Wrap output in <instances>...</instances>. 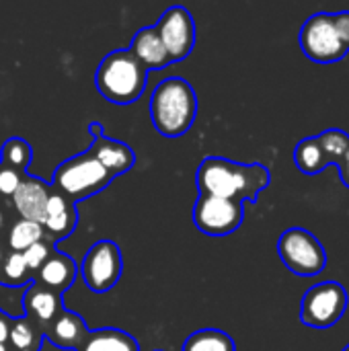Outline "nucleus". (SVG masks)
Segmentation results:
<instances>
[{"label": "nucleus", "mask_w": 349, "mask_h": 351, "mask_svg": "<svg viewBox=\"0 0 349 351\" xmlns=\"http://www.w3.org/2000/svg\"><path fill=\"white\" fill-rule=\"evenodd\" d=\"M25 173L0 162V202L2 204H10V197L14 195L21 179H23Z\"/></svg>", "instance_id": "nucleus-27"}, {"label": "nucleus", "mask_w": 349, "mask_h": 351, "mask_svg": "<svg viewBox=\"0 0 349 351\" xmlns=\"http://www.w3.org/2000/svg\"><path fill=\"white\" fill-rule=\"evenodd\" d=\"M154 351H163V350H154Z\"/></svg>", "instance_id": "nucleus-35"}, {"label": "nucleus", "mask_w": 349, "mask_h": 351, "mask_svg": "<svg viewBox=\"0 0 349 351\" xmlns=\"http://www.w3.org/2000/svg\"><path fill=\"white\" fill-rule=\"evenodd\" d=\"M294 162H296L298 171L304 175H319L321 171H325L329 167V160H327L317 136L304 138L298 142V146L294 150Z\"/></svg>", "instance_id": "nucleus-20"}, {"label": "nucleus", "mask_w": 349, "mask_h": 351, "mask_svg": "<svg viewBox=\"0 0 349 351\" xmlns=\"http://www.w3.org/2000/svg\"><path fill=\"white\" fill-rule=\"evenodd\" d=\"M337 169H339V177H341L344 185L349 189V148L348 152L341 156V160L337 162Z\"/></svg>", "instance_id": "nucleus-30"}, {"label": "nucleus", "mask_w": 349, "mask_h": 351, "mask_svg": "<svg viewBox=\"0 0 349 351\" xmlns=\"http://www.w3.org/2000/svg\"><path fill=\"white\" fill-rule=\"evenodd\" d=\"M56 253V245L49 241V239H41V241H37L35 245H31L29 249H25L21 255H23V259H25V263H27V267L33 271V276H35V271L51 257Z\"/></svg>", "instance_id": "nucleus-26"}, {"label": "nucleus", "mask_w": 349, "mask_h": 351, "mask_svg": "<svg viewBox=\"0 0 349 351\" xmlns=\"http://www.w3.org/2000/svg\"><path fill=\"white\" fill-rule=\"evenodd\" d=\"M300 49L317 64H333L348 56L349 47L339 39L329 12L309 16L300 29Z\"/></svg>", "instance_id": "nucleus-8"}, {"label": "nucleus", "mask_w": 349, "mask_h": 351, "mask_svg": "<svg viewBox=\"0 0 349 351\" xmlns=\"http://www.w3.org/2000/svg\"><path fill=\"white\" fill-rule=\"evenodd\" d=\"M64 308L62 294L51 292L35 282L27 284L23 294V315L31 319L35 325H39L43 331L49 325V321Z\"/></svg>", "instance_id": "nucleus-16"}, {"label": "nucleus", "mask_w": 349, "mask_h": 351, "mask_svg": "<svg viewBox=\"0 0 349 351\" xmlns=\"http://www.w3.org/2000/svg\"><path fill=\"white\" fill-rule=\"evenodd\" d=\"M348 311V292L339 282H321L306 290L300 306V321L313 329L337 325Z\"/></svg>", "instance_id": "nucleus-6"}, {"label": "nucleus", "mask_w": 349, "mask_h": 351, "mask_svg": "<svg viewBox=\"0 0 349 351\" xmlns=\"http://www.w3.org/2000/svg\"><path fill=\"white\" fill-rule=\"evenodd\" d=\"M86 333H88V327L84 319L78 313L62 308L45 327L43 337L45 341H49L51 346L60 350H76L80 341L86 337Z\"/></svg>", "instance_id": "nucleus-14"}, {"label": "nucleus", "mask_w": 349, "mask_h": 351, "mask_svg": "<svg viewBox=\"0 0 349 351\" xmlns=\"http://www.w3.org/2000/svg\"><path fill=\"white\" fill-rule=\"evenodd\" d=\"M33 282V271L27 267L21 253L8 251L0 263V284L8 288H25Z\"/></svg>", "instance_id": "nucleus-23"}, {"label": "nucleus", "mask_w": 349, "mask_h": 351, "mask_svg": "<svg viewBox=\"0 0 349 351\" xmlns=\"http://www.w3.org/2000/svg\"><path fill=\"white\" fill-rule=\"evenodd\" d=\"M88 132L93 136V144L88 148V152L113 175V179L117 175H123L128 173L134 165H136V154L134 150L125 144V142H119V140H113V138H107L105 132H103V125L99 121H93L88 125Z\"/></svg>", "instance_id": "nucleus-11"}, {"label": "nucleus", "mask_w": 349, "mask_h": 351, "mask_svg": "<svg viewBox=\"0 0 349 351\" xmlns=\"http://www.w3.org/2000/svg\"><path fill=\"white\" fill-rule=\"evenodd\" d=\"M317 138H319V142H321V148H323V152H325L329 165H335V167H337V162L341 160V156L348 152L349 134H346L344 130L333 128V130H327V132L319 134Z\"/></svg>", "instance_id": "nucleus-25"}, {"label": "nucleus", "mask_w": 349, "mask_h": 351, "mask_svg": "<svg viewBox=\"0 0 349 351\" xmlns=\"http://www.w3.org/2000/svg\"><path fill=\"white\" fill-rule=\"evenodd\" d=\"M245 220V204L216 195H197L193 224L200 232L220 239L232 234Z\"/></svg>", "instance_id": "nucleus-9"}, {"label": "nucleus", "mask_w": 349, "mask_h": 351, "mask_svg": "<svg viewBox=\"0 0 349 351\" xmlns=\"http://www.w3.org/2000/svg\"><path fill=\"white\" fill-rule=\"evenodd\" d=\"M51 191H53V187L47 181L25 173L14 195L10 197V206L19 214V218L41 222L43 210H45V204H47Z\"/></svg>", "instance_id": "nucleus-13"}, {"label": "nucleus", "mask_w": 349, "mask_h": 351, "mask_svg": "<svg viewBox=\"0 0 349 351\" xmlns=\"http://www.w3.org/2000/svg\"><path fill=\"white\" fill-rule=\"evenodd\" d=\"M78 278V265L72 257H68L66 253H60L56 251L33 276V282L51 290V292H58V294H64L66 290H70L74 286Z\"/></svg>", "instance_id": "nucleus-15"}, {"label": "nucleus", "mask_w": 349, "mask_h": 351, "mask_svg": "<svg viewBox=\"0 0 349 351\" xmlns=\"http://www.w3.org/2000/svg\"><path fill=\"white\" fill-rule=\"evenodd\" d=\"M197 115V95L193 86L179 76L165 78L150 97V119L165 138L187 134Z\"/></svg>", "instance_id": "nucleus-2"}, {"label": "nucleus", "mask_w": 349, "mask_h": 351, "mask_svg": "<svg viewBox=\"0 0 349 351\" xmlns=\"http://www.w3.org/2000/svg\"><path fill=\"white\" fill-rule=\"evenodd\" d=\"M183 351H237V343L220 329H202L185 339Z\"/></svg>", "instance_id": "nucleus-21"}, {"label": "nucleus", "mask_w": 349, "mask_h": 351, "mask_svg": "<svg viewBox=\"0 0 349 351\" xmlns=\"http://www.w3.org/2000/svg\"><path fill=\"white\" fill-rule=\"evenodd\" d=\"M111 181L113 175L86 150L58 165L51 187L68 199L80 202L105 191Z\"/></svg>", "instance_id": "nucleus-4"}, {"label": "nucleus", "mask_w": 349, "mask_h": 351, "mask_svg": "<svg viewBox=\"0 0 349 351\" xmlns=\"http://www.w3.org/2000/svg\"><path fill=\"white\" fill-rule=\"evenodd\" d=\"M45 337L43 329L35 325L31 319L25 315L12 319L10 323V333H8V350L10 351H41Z\"/></svg>", "instance_id": "nucleus-19"}, {"label": "nucleus", "mask_w": 349, "mask_h": 351, "mask_svg": "<svg viewBox=\"0 0 349 351\" xmlns=\"http://www.w3.org/2000/svg\"><path fill=\"white\" fill-rule=\"evenodd\" d=\"M130 51L140 60V64L146 70H163L173 64L163 45V39H160L156 27L140 29L130 43Z\"/></svg>", "instance_id": "nucleus-17"}, {"label": "nucleus", "mask_w": 349, "mask_h": 351, "mask_svg": "<svg viewBox=\"0 0 349 351\" xmlns=\"http://www.w3.org/2000/svg\"><path fill=\"white\" fill-rule=\"evenodd\" d=\"M335 31L339 35V39L349 47V10H341V12H333L331 14Z\"/></svg>", "instance_id": "nucleus-28"}, {"label": "nucleus", "mask_w": 349, "mask_h": 351, "mask_svg": "<svg viewBox=\"0 0 349 351\" xmlns=\"http://www.w3.org/2000/svg\"><path fill=\"white\" fill-rule=\"evenodd\" d=\"M4 255H6V251H4V249L0 247V263H2V259H4Z\"/></svg>", "instance_id": "nucleus-32"}, {"label": "nucleus", "mask_w": 349, "mask_h": 351, "mask_svg": "<svg viewBox=\"0 0 349 351\" xmlns=\"http://www.w3.org/2000/svg\"><path fill=\"white\" fill-rule=\"evenodd\" d=\"M10 323H12V317H8V315L0 313V343H8Z\"/></svg>", "instance_id": "nucleus-29"}, {"label": "nucleus", "mask_w": 349, "mask_h": 351, "mask_svg": "<svg viewBox=\"0 0 349 351\" xmlns=\"http://www.w3.org/2000/svg\"><path fill=\"white\" fill-rule=\"evenodd\" d=\"M171 62L185 60L195 45V21L185 6H171L154 25Z\"/></svg>", "instance_id": "nucleus-10"}, {"label": "nucleus", "mask_w": 349, "mask_h": 351, "mask_svg": "<svg viewBox=\"0 0 349 351\" xmlns=\"http://www.w3.org/2000/svg\"><path fill=\"white\" fill-rule=\"evenodd\" d=\"M80 276L84 286L95 294H105L117 286L123 274L121 249L113 241H97L80 263Z\"/></svg>", "instance_id": "nucleus-7"}, {"label": "nucleus", "mask_w": 349, "mask_h": 351, "mask_svg": "<svg viewBox=\"0 0 349 351\" xmlns=\"http://www.w3.org/2000/svg\"><path fill=\"white\" fill-rule=\"evenodd\" d=\"M31 158H33V148L23 138H16V136L8 138L0 148V162L21 171V173H27Z\"/></svg>", "instance_id": "nucleus-24"}, {"label": "nucleus", "mask_w": 349, "mask_h": 351, "mask_svg": "<svg viewBox=\"0 0 349 351\" xmlns=\"http://www.w3.org/2000/svg\"><path fill=\"white\" fill-rule=\"evenodd\" d=\"M41 226H43L45 239H49L53 245H58L60 241L72 237V232L78 226L76 202L68 199L66 195H62V193H58L53 189L49 199H47V204H45Z\"/></svg>", "instance_id": "nucleus-12"}, {"label": "nucleus", "mask_w": 349, "mask_h": 351, "mask_svg": "<svg viewBox=\"0 0 349 351\" xmlns=\"http://www.w3.org/2000/svg\"><path fill=\"white\" fill-rule=\"evenodd\" d=\"M269 169L253 162L243 165L222 156H208L200 162L195 173V187L200 195H216L237 202H257L269 187Z\"/></svg>", "instance_id": "nucleus-1"}, {"label": "nucleus", "mask_w": 349, "mask_h": 351, "mask_svg": "<svg viewBox=\"0 0 349 351\" xmlns=\"http://www.w3.org/2000/svg\"><path fill=\"white\" fill-rule=\"evenodd\" d=\"M278 255L282 263L300 278L319 276L327 267V251L323 243L311 230L300 226L282 232L278 241Z\"/></svg>", "instance_id": "nucleus-5"}, {"label": "nucleus", "mask_w": 349, "mask_h": 351, "mask_svg": "<svg viewBox=\"0 0 349 351\" xmlns=\"http://www.w3.org/2000/svg\"><path fill=\"white\" fill-rule=\"evenodd\" d=\"M148 70L130 49L111 51L95 72V86L109 103L130 105L138 101L146 88Z\"/></svg>", "instance_id": "nucleus-3"}, {"label": "nucleus", "mask_w": 349, "mask_h": 351, "mask_svg": "<svg viewBox=\"0 0 349 351\" xmlns=\"http://www.w3.org/2000/svg\"><path fill=\"white\" fill-rule=\"evenodd\" d=\"M341 351H349V346H346V348H344V350Z\"/></svg>", "instance_id": "nucleus-34"}, {"label": "nucleus", "mask_w": 349, "mask_h": 351, "mask_svg": "<svg viewBox=\"0 0 349 351\" xmlns=\"http://www.w3.org/2000/svg\"><path fill=\"white\" fill-rule=\"evenodd\" d=\"M6 204H2L0 202V234L4 232V228H6V222H8V216H6V208H4Z\"/></svg>", "instance_id": "nucleus-31"}, {"label": "nucleus", "mask_w": 349, "mask_h": 351, "mask_svg": "<svg viewBox=\"0 0 349 351\" xmlns=\"http://www.w3.org/2000/svg\"><path fill=\"white\" fill-rule=\"evenodd\" d=\"M43 237H45V232H43L41 222L21 218V220H14L10 224V230L6 234V245H8V251L23 253L25 249H29L31 245H35Z\"/></svg>", "instance_id": "nucleus-22"}, {"label": "nucleus", "mask_w": 349, "mask_h": 351, "mask_svg": "<svg viewBox=\"0 0 349 351\" xmlns=\"http://www.w3.org/2000/svg\"><path fill=\"white\" fill-rule=\"evenodd\" d=\"M74 351H140V343L134 339V335L121 329L103 327L97 331H88Z\"/></svg>", "instance_id": "nucleus-18"}, {"label": "nucleus", "mask_w": 349, "mask_h": 351, "mask_svg": "<svg viewBox=\"0 0 349 351\" xmlns=\"http://www.w3.org/2000/svg\"><path fill=\"white\" fill-rule=\"evenodd\" d=\"M0 351H10V350H8V346H6V343H0Z\"/></svg>", "instance_id": "nucleus-33"}]
</instances>
